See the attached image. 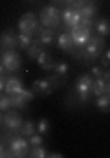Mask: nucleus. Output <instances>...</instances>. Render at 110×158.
Here are the masks:
<instances>
[{"instance_id":"15","label":"nucleus","mask_w":110,"mask_h":158,"mask_svg":"<svg viewBox=\"0 0 110 158\" xmlns=\"http://www.w3.org/2000/svg\"><path fill=\"white\" fill-rule=\"evenodd\" d=\"M39 40L40 44L44 46H51L53 40H54V28H44L39 32Z\"/></svg>"},{"instance_id":"22","label":"nucleus","mask_w":110,"mask_h":158,"mask_svg":"<svg viewBox=\"0 0 110 158\" xmlns=\"http://www.w3.org/2000/svg\"><path fill=\"white\" fill-rule=\"evenodd\" d=\"M98 11V7L94 6V4H86V6L81 9V16L82 18H93Z\"/></svg>"},{"instance_id":"35","label":"nucleus","mask_w":110,"mask_h":158,"mask_svg":"<svg viewBox=\"0 0 110 158\" xmlns=\"http://www.w3.org/2000/svg\"><path fill=\"white\" fill-rule=\"evenodd\" d=\"M107 95H110V83H107V91H105Z\"/></svg>"},{"instance_id":"7","label":"nucleus","mask_w":110,"mask_h":158,"mask_svg":"<svg viewBox=\"0 0 110 158\" xmlns=\"http://www.w3.org/2000/svg\"><path fill=\"white\" fill-rule=\"evenodd\" d=\"M39 27V21H37V16L33 12H25L21 18H19V23H18V28L21 30V34H30L32 35Z\"/></svg>"},{"instance_id":"25","label":"nucleus","mask_w":110,"mask_h":158,"mask_svg":"<svg viewBox=\"0 0 110 158\" xmlns=\"http://www.w3.org/2000/svg\"><path fill=\"white\" fill-rule=\"evenodd\" d=\"M32 44V35L30 34H21L19 35V48L21 49H28Z\"/></svg>"},{"instance_id":"27","label":"nucleus","mask_w":110,"mask_h":158,"mask_svg":"<svg viewBox=\"0 0 110 158\" xmlns=\"http://www.w3.org/2000/svg\"><path fill=\"white\" fill-rule=\"evenodd\" d=\"M56 74H60V76H65L66 72H68V63L66 62H58L56 63Z\"/></svg>"},{"instance_id":"33","label":"nucleus","mask_w":110,"mask_h":158,"mask_svg":"<svg viewBox=\"0 0 110 158\" xmlns=\"http://www.w3.org/2000/svg\"><path fill=\"white\" fill-rule=\"evenodd\" d=\"M47 156H51V158H61L63 155H61V153H51V155H47Z\"/></svg>"},{"instance_id":"30","label":"nucleus","mask_w":110,"mask_h":158,"mask_svg":"<svg viewBox=\"0 0 110 158\" xmlns=\"http://www.w3.org/2000/svg\"><path fill=\"white\" fill-rule=\"evenodd\" d=\"M81 25H82V27H86V28H91L94 23H93V19H91V18H81Z\"/></svg>"},{"instance_id":"23","label":"nucleus","mask_w":110,"mask_h":158,"mask_svg":"<svg viewBox=\"0 0 110 158\" xmlns=\"http://www.w3.org/2000/svg\"><path fill=\"white\" fill-rule=\"evenodd\" d=\"M0 109H2V111L12 109V97L11 95H7V93L2 95V98H0Z\"/></svg>"},{"instance_id":"17","label":"nucleus","mask_w":110,"mask_h":158,"mask_svg":"<svg viewBox=\"0 0 110 158\" xmlns=\"http://www.w3.org/2000/svg\"><path fill=\"white\" fill-rule=\"evenodd\" d=\"M94 28H96L98 35H103V37H105V35H110V21H108V19H105V18H101V19L96 21Z\"/></svg>"},{"instance_id":"16","label":"nucleus","mask_w":110,"mask_h":158,"mask_svg":"<svg viewBox=\"0 0 110 158\" xmlns=\"http://www.w3.org/2000/svg\"><path fill=\"white\" fill-rule=\"evenodd\" d=\"M105 91H107V81L103 79V76L96 77V81H94V85H93V95L101 97V95H105Z\"/></svg>"},{"instance_id":"11","label":"nucleus","mask_w":110,"mask_h":158,"mask_svg":"<svg viewBox=\"0 0 110 158\" xmlns=\"http://www.w3.org/2000/svg\"><path fill=\"white\" fill-rule=\"evenodd\" d=\"M58 48L63 51H66V53H73V49H75V40H73V37H72V34H63L58 37Z\"/></svg>"},{"instance_id":"26","label":"nucleus","mask_w":110,"mask_h":158,"mask_svg":"<svg viewBox=\"0 0 110 158\" xmlns=\"http://www.w3.org/2000/svg\"><path fill=\"white\" fill-rule=\"evenodd\" d=\"M51 123H49V119H39V123H37V130H39V134H47V130H49Z\"/></svg>"},{"instance_id":"36","label":"nucleus","mask_w":110,"mask_h":158,"mask_svg":"<svg viewBox=\"0 0 110 158\" xmlns=\"http://www.w3.org/2000/svg\"><path fill=\"white\" fill-rule=\"evenodd\" d=\"M30 2H32V0H30Z\"/></svg>"},{"instance_id":"2","label":"nucleus","mask_w":110,"mask_h":158,"mask_svg":"<svg viewBox=\"0 0 110 158\" xmlns=\"http://www.w3.org/2000/svg\"><path fill=\"white\" fill-rule=\"evenodd\" d=\"M93 85H94V81L89 74H84V76H81V77L75 81V90H77V93H79L81 102L89 100V97L93 95Z\"/></svg>"},{"instance_id":"31","label":"nucleus","mask_w":110,"mask_h":158,"mask_svg":"<svg viewBox=\"0 0 110 158\" xmlns=\"http://www.w3.org/2000/svg\"><path fill=\"white\" fill-rule=\"evenodd\" d=\"M93 76H94V77H101V76H103L101 69H100V67H93Z\"/></svg>"},{"instance_id":"9","label":"nucleus","mask_w":110,"mask_h":158,"mask_svg":"<svg viewBox=\"0 0 110 158\" xmlns=\"http://www.w3.org/2000/svg\"><path fill=\"white\" fill-rule=\"evenodd\" d=\"M81 18H82L81 12L75 11V9H72V7H66L65 11H63V21H65V25H68L70 28L81 25Z\"/></svg>"},{"instance_id":"29","label":"nucleus","mask_w":110,"mask_h":158,"mask_svg":"<svg viewBox=\"0 0 110 158\" xmlns=\"http://www.w3.org/2000/svg\"><path fill=\"white\" fill-rule=\"evenodd\" d=\"M101 65H103V67H108L110 65V49H107L105 55L101 56Z\"/></svg>"},{"instance_id":"3","label":"nucleus","mask_w":110,"mask_h":158,"mask_svg":"<svg viewBox=\"0 0 110 158\" xmlns=\"http://www.w3.org/2000/svg\"><path fill=\"white\" fill-rule=\"evenodd\" d=\"M21 65V58L14 49H6L2 55V74L6 72H16Z\"/></svg>"},{"instance_id":"32","label":"nucleus","mask_w":110,"mask_h":158,"mask_svg":"<svg viewBox=\"0 0 110 158\" xmlns=\"http://www.w3.org/2000/svg\"><path fill=\"white\" fill-rule=\"evenodd\" d=\"M72 2H73V0H54V4H66L68 7L72 6Z\"/></svg>"},{"instance_id":"18","label":"nucleus","mask_w":110,"mask_h":158,"mask_svg":"<svg viewBox=\"0 0 110 158\" xmlns=\"http://www.w3.org/2000/svg\"><path fill=\"white\" fill-rule=\"evenodd\" d=\"M96 107L101 111V113H110V95H101L96 97Z\"/></svg>"},{"instance_id":"19","label":"nucleus","mask_w":110,"mask_h":158,"mask_svg":"<svg viewBox=\"0 0 110 158\" xmlns=\"http://www.w3.org/2000/svg\"><path fill=\"white\" fill-rule=\"evenodd\" d=\"M35 130H37V127L33 125V121H30V119H26V121H23V125H21V130H19V134H21L23 137H32L33 134H35Z\"/></svg>"},{"instance_id":"6","label":"nucleus","mask_w":110,"mask_h":158,"mask_svg":"<svg viewBox=\"0 0 110 158\" xmlns=\"http://www.w3.org/2000/svg\"><path fill=\"white\" fill-rule=\"evenodd\" d=\"M9 156L14 158H23L28 156V142L25 137H12L9 142Z\"/></svg>"},{"instance_id":"28","label":"nucleus","mask_w":110,"mask_h":158,"mask_svg":"<svg viewBox=\"0 0 110 158\" xmlns=\"http://www.w3.org/2000/svg\"><path fill=\"white\" fill-rule=\"evenodd\" d=\"M30 142H32V146H40V144H42V137H40V134L39 135L33 134V135L30 137Z\"/></svg>"},{"instance_id":"4","label":"nucleus","mask_w":110,"mask_h":158,"mask_svg":"<svg viewBox=\"0 0 110 158\" xmlns=\"http://www.w3.org/2000/svg\"><path fill=\"white\" fill-rule=\"evenodd\" d=\"M103 48H105V40H103V35H96V37H91L88 40V44L84 46V55L88 58H98L101 53H103Z\"/></svg>"},{"instance_id":"5","label":"nucleus","mask_w":110,"mask_h":158,"mask_svg":"<svg viewBox=\"0 0 110 158\" xmlns=\"http://www.w3.org/2000/svg\"><path fill=\"white\" fill-rule=\"evenodd\" d=\"M2 123H4V127L7 130H11V132H19L21 130V125H23V119H21V116H19L18 111L9 109V111H4Z\"/></svg>"},{"instance_id":"14","label":"nucleus","mask_w":110,"mask_h":158,"mask_svg":"<svg viewBox=\"0 0 110 158\" xmlns=\"http://www.w3.org/2000/svg\"><path fill=\"white\" fill-rule=\"evenodd\" d=\"M53 90H54V86H53V83L49 81V77L47 79H37V81L33 83V91H39V93L47 95V93H51Z\"/></svg>"},{"instance_id":"8","label":"nucleus","mask_w":110,"mask_h":158,"mask_svg":"<svg viewBox=\"0 0 110 158\" xmlns=\"http://www.w3.org/2000/svg\"><path fill=\"white\" fill-rule=\"evenodd\" d=\"M70 34H72V37H73V40H75V46H81V48H84V46L88 44V40L91 39L89 28H86V27H82V25L73 27Z\"/></svg>"},{"instance_id":"13","label":"nucleus","mask_w":110,"mask_h":158,"mask_svg":"<svg viewBox=\"0 0 110 158\" xmlns=\"http://www.w3.org/2000/svg\"><path fill=\"white\" fill-rule=\"evenodd\" d=\"M37 62H39L42 70H54L56 69V62L53 60V56H51L47 51H42V53H40L39 58H37Z\"/></svg>"},{"instance_id":"10","label":"nucleus","mask_w":110,"mask_h":158,"mask_svg":"<svg viewBox=\"0 0 110 158\" xmlns=\"http://www.w3.org/2000/svg\"><path fill=\"white\" fill-rule=\"evenodd\" d=\"M18 46H19V37H16L12 30H7V32L2 34V48H4V51L6 49H16Z\"/></svg>"},{"instance_id":"20","label":"nucleus","mask_w":110,"mask_h":158,"mask_svg":"<svg viewBox=\"0 0 110 158\" xmlns=\"http://www.w3.org/2000/svg\"><path fill=\"white\" fill-rule=\"evenodd\" d=\"M12 97V109H26V106H28V98L25 95H11Z\"/></svg>"},{"instance_id":"21","label":"nucleus","mask_w":110,"mask_h":158,"mask_svg":"<svg viewBox=\"0 0 110 158\" xmlns=\"http://www.w3.org/2000/svg\"><path fill=\"white\" fill-rule=\"evenodd\" d=\"M42 53V48H40V44H39V40H35V42H32L30 44V48L26 49V55L32 60H35V58H39V55Z\"/></svg>"},{"instance_id":"1","label":"nucleus","mask_w":110,"mask_h":158,"mask_svg":"<svg viewBox=\"0 0 110 158\" xmlns=\"http://www.w3.org/2000/svg\"><path fill=\"white\" fill-rule=\"evenodd\" d=\"M61 18H63V12H60L54 6H47L42 9L40 12V21L45 28H56L60 25Z\"/></svg>"},{"instance_id":"24","label":"nucleus","mask_w":110,"mask_h":158,"mask_svg":"<svg viewBox=\"0 0 110 158\" xmlns=\"http://www.w3.org/2000/svg\"><path fill=\"white\" fill-rule=\"evenodd\" d=\"M49 153L45 151L42 146H33V149L30 151V155L28 156H32V158H44V156H47Z\"/></svg>"},{"instance_id":"34","label":"nucleus","mask_w":110,"mask_h":158,"mask_svg":"<svg viewBox=\"0 0 110 158\" xmlns=\"http://www.w3.org/2000/svg\"><path fill=\"white\" fill-rule=\"evenodd\" d=\"M103 79L107 81V83H110V70H108V72H105V74H103Z\"/></svg>"},{"instance_id":"12","label":"nucleus","mask_w":110,"mask_h":158,"mask_svg":"<svg viewBox=\"0 0 110 158\" xmlns=\"http://www.w3.org/2000/svg\"><path fill=\"white\" fill-rule=\"evenodd\" d=\"M25 90L21 85V79L19 77H9L6 83V90H4V93H7V95H19L21 91Z\"/></svg>"}]
</instances>
